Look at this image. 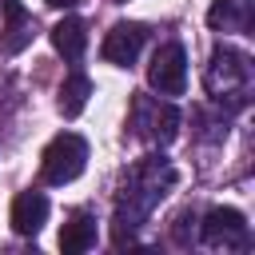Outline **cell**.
I'll return each instance as SVG.
<instances>
[{
	"label": "cell",
	"instance_id": "obj_11",
	"mask_svg": "<svg viewBox=\"0 0 255 255\" xmlns=\"http://www.w3.org/2000/svg\"><path fill=\"white\" fill-rule=\"evenodd\" d=\"M88 96H92V80H88L84 72H68V80L60 84V112H64L68 120H76V116L84 112Z\"/></svg>",
	"mask_w": 255,
	"mask_h": 255
},
{
	"label": "cell",
	"instance_id": "obj_14",
	"mask_svg": "<svg viewBox=\"0 0 255 255\" xmlns=\"http://www.w3.org/2000/svg\"><path fill=\"white\" fill-rule=\"evenodd\" d=\"M44 4H52V8H72L76 0H44Z\"/></svg>",
	"mask_w": 255,
	"mask_h": 255
},
{
	"label": "cell",
	"instance_id": "obj_4",
	"mask_svg": "<svg viewBox=\"0 0 255 255\" xmlns=\"http://www.w3.org/2000/svg\"><path fill=\"white\" fill-rule=\"evenodd\" d=\"M199 239L207 247H243L247 243V219H243V211H235V207H211L203 215Z\"/></svg>",
	"mask_w": 255,
	"mask_h": 255
},
{
	"label": "cell",
	"instance_id": "obj_2",
	"mask_svg": "<svg viewBox=\"0 0 255 255\" xmlns=\"http://www.w3.org/2000/svg\"><path fill=\"white\" fill-rule=\"evenodd\" d=\"M84 163H88V143H84V135L60 131V135L44 147V155H40V175H44V183L64 187V183H72V179L84 171Z\"/></svg>",
	"mask_w": 255,
	"mask_h": 255
},
{
	"label": "cell",
	"instance_id": "obj_1",
	"mask_svg": "<svg viewBox=\"0 0 255 255\" xmlns=\"http://www.w3.org/2000/svg\"><path fill=\"white\" fill-rule=\"evenodd\" d=\"M175 183V171L163 155H147L139 159L128 179H124V191H120V203H116V243H128L131 231L139 227V219L167 195L163 187Z\"/></svg>",
	"mask_w": 255,
	"mask_h": 255
},
{
	"label": "cell",
	"instance_id": "obj_7",
	"mask_svg": "<svg viewBox=\"0 0 255 255\" xmlns=\"http://www.w3.org/2000/svg\"><path fill=\"white\" fill-rule=\"evenodd\" d=\"M32 36H36V20H32V12H24L20 0H4V32H0V48H4L8 56H16V52H24V48L32 44Z\"/></svg>",
	"mask_w": 255,
	"mask_h": 255
},
{
	"label": "cell",
	"instance_id": "obj_15",
	"mask_svg": "<svg viewBox=\"0 0 255 255\" xmlns=\"http://www.w3.org/2000/svg\"><path fill=\"white\" fill-rule=\"evenodd\" d=\"M116 4H128V0H116Z\"/></svg>",
	"mask_w": 255,
	"mask_h": 255
},
{
	"label": "cell",
	"instance_id": "obj_10",
	"mask_svg": "<svg viewBox=\"0 0 255 255\" xmlns=\"http://www.w3.org/2000/svg\"><path fill=\"white\" fill-rule=\"evenodd\" d=\"M88 247H96V219L92 215H72L64 227H60V251L64 255H80V251H88Z\"/></svg>",
	"mask_w": 255,
	"mask_h": 255
},
{
	"label": "cell",
	"instance_id": "obj_3",
	"mask_svg": "<svg viewBox=\"0 0 255 255\" xmlns=\"http://www.w3.org/2000/svg\"><path fill=\"white\" fill-rule=\"evenodd\" d=\"M147 84L159 96H183V88H187V52H183V44H163L151 56Z\"/></svg>",
	"mask_w": 255,
	"mask_h": 255
},
{
	"label": "cell",
	"instance_id": "obj_6",
	"mask_svg": "<svg viewBox=\"0 0 255 255\" xmlns=\"http://www.w3.org/2000/svg\"><path fill=\"white\" fill-rule=\"evenodd\" d=\"M143 40H147V28L143 24H112L104 44H100V56L116 68H131L135 56L143 52Z\"/></svg>",
	"mask_w": 255,
	"mask_h": 255
},
{
	"label": "cell",
	"instance_id": "obj_8",
	"mask_svg": "<svg viewBox=\"0 0 255 255\" xmlns=\"http://www.w3.org/2000/svg\"><path fill=\"white\" fill-rule=\"evenodd\" d=\"M8 223H12L16 235H36V231L48 223V195H44V191H20V195L12 199Z\"/></svg>",
	"mask_w": 255,
	"mask_h": 255
},
{
	"label": "cell",
	"instance_id": "obj_5",
	"mask_svg": "<svg viewBox=\"0 0 255 255\" xmlns=\"http://www.w3.org/2000/svg\"><path fill=\"white\" fill-rule=\"evenodd\" d=\"M251 80V60L235 48H215L211 52V64H207V88L211 92H231V88H243Z\"/></svg>",
	"mask_w": 255,
	"mask_h": 255
},
{
	"label": "cell",
	"instance_id": "obj_12",
	"mask_svg": "<svg viewBox=\"0 0 255 255\" xmlns=\"http://www.w3.org/2000/svg\"><path fill=\"white\" fill-rule=\"evenodd\" d=\"M211 28H251V0H219L207 12Z\"/></svg>",
	"mask_w": 255,
	"mask_h": 255
},
{
	"label": "cell",
	"instance_id": "obj_9",
	"mask_svg": "<svg viewBox=\"0 0 255 255\" xmlns=\"http://www.w3.org/2000/svg\"><path fill=\"white\" fill-rule=\"evenodd\" d=\"M48 36H52V48H56L64 60H80L84 48H88V28H84L80 16H64Z\"/></svg>",
	"mask_w": 255,
	"mask_h": 255
},
{
	"label": "cell",
	"instance_id": "obj_13",
	"mask_svg": "<svg viewBox=\"0 0 255 255\" xmlns=\"http://www.w3.org/2000/svg\"><path fill=\"white\" fill-rule=\"evenodd\" d=\"M175 135H179V112H175V104H155V116H151V139L171 143Z\"/></svg>",
	"mask_w": 255,
	"mask_h": 255
}]
</instances>
